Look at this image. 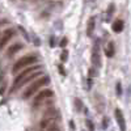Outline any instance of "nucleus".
Returning <instances> with one entry per match:
<instances>
[{"instance_id": "obj_4", "label": "nucleus", "mask_w": 131, "mask_h": 131, "mask_svg": "<svg viewBox=\"0 0 131 131\" xmlns=\"http://www.w3.org/2000/svg\"><path fill=\"white\" fill-rule=\"evenodd\" d=\"M92 64L93 67L100 68L101 67V55H100V42H96L93 46V51H92Z\"/></svg>"}, {"instance_id": "obj_15", "label": "nucleus", "mask_w": 131, "mask_h": 131, "mask_svg": "<svg viewBox=\"0 0 131 131\" xmlns=\"http://www.w3.org/2000/svg\"><path fill=\"white\" fill-rule=\"evenodd\" d=\"M67 58H68V51H67V50H63V52H62V57H60L62 62H66V60H67Z\"/></svg>"}, {"instance_id": "obj_12", "label": "nucleus", "mask_w": 131, "mask_h": 131, "mask_svg": "<svg viewBox=\"0 0 131 131\" xmlns=\"http://www.w3.org/2000/svg\"><path fill=\"white\" fill-rule=\"evenodd\" d=\"M75 106H76V110L78 112L83 110V102H81L80 98H75Z\"/></svg>"}, {"instance_id": "obj_9", "label": "nucleus", "mask_w": 131, "mask_h": 131, "mask_svg": "<svg viewBox=\"0 0 131 131\" xmlns=\"http://www.w3.org/2000/svg\"><path fill=\"white\" fill-rule=\"evenodd\" d=\"M21 49H23V45H21V43H15V45H12V46L8 49V51H7V57H8V58L13 57L15 54H16L17 51H20Z\"/></svg>"}, {"instance_id": "obj_19", "label": "nucleus", "mask_w": 131, "mask_h": 131, "mask_svg": "<svg viewBox=\"0 0 131 131\" xmlns=\"http://www.w3.org/2000/svg\"><path fill=\"white\" fill-rule=\"evenodd\" d=\"M107 122H109V121H107V118H104V128L107 127Z\"/></svg>"}, {"instance_id": "obj_1", "label": "nucleus", "mask_w": 131, "mask_h": 131, "mask_svg": "<svg viewBox=\"0 0 131 131\" xmlns=\"http://www.w3.org/2000/svg\"><path fill=\"white\" fill-rule=\"evenodd\" d=\"M46 84H49V78L47 76H43V78H37L36 80H33V83L28 86V89L24 92V94H23V97L24 98H29V97H31L34 93H37L43 85H46Z\"/></svg>"}, {"instance_id": "obj_16", "label": "nucleus", "mask_w": 131, "mask_h": 131, "mask_svg": "<svg viewBox=\"0 0 131 131\" xmlns=\"http://www.w3.org/2000/svg\"><path fill=\"white\" fill-rule=\"evenodd\" d=\"M86 126H88L89 131H94V125H93V122L91 121V119H88V121H86Z\"/></svg>"}, {"instance_id": "obj_7", "label": "nucleus", "mask_w": 131, "mask_h": 131, "mask_svg": "<svg viewBox=\"0 0 131 131\" xmlns=\"http://www.w3.org/2000/svg\"><path fill=\"white\" fill-rule=\"evenodd\" d=\"M52 96H54V92H52L51 89L41 91V92L37 94V97H36V105H39L42 101H45L46 98H50V97H52Z\"/></svg>"}, {"instance_id": "obj_17", "label": "nucleus", "mask_w": 131, "mask_h": 131, "mask_svg": "<svg viewBox=\"0 0 131 131\" xmlns=\"http://www.w3.org/2000/svg\"><path fill=\"white\" fill-rule=\"evenodd\" d=\"M66 45H67V39L63 38V39H62V42H60V47H64Z\"/></svg>"}, {"instance_id": "obj_6", "label": "nucleus", "mask_w": 131, "mask_h": 131, "mask_svg": "<svg viewBox=\"0 0 131 131\" xmlns=\"http://www.w3.org/2000/svg\"><path fill=\"white\" fill-rule=\"evenodd\" d=\"M114 117H115V121H117V123L119 126V130L126 131V121H125V115H123L121 109H115L114 110Z\"/></svg>"}, {"instance_id": "obj_11", "label": "nucleus", "mask_w": 131, "mask_h": 131, "mask_svg": "<svg viewBox=\"0 0 131 131\" xmlns=\"http://www.w3.org/2000/svg\"><path fill=\"white\" fill-rule=\"evenodd\" d=\"M105 54L107 58H113L115 54V49H114V42H109L107 46L105 47Z\"/></svg>"}, {"instance_id": "obj_2", "label": "nucleus", "mask_w": 131, "mask_h": 131, "mask_svg": "<svg viewBox=\"0 0 131 131\" xmlns=\"http://www.w3.org/2000/svg\"><path fill=\"white\" fill-rule=\"evenodd\" d=\"M41 68V66L39 64H34V66H29V67H26V68H24L23 71H21L16 78H15V81H13V88L12 89H16V88H20V84L23 83L26 78H29V76L31 75V73H34V72H37V70H39Z\"/></svg>"}, {"instance_id": "obj_13", "label": "nucleus", "mask_w": 131, "mask_h": 131, "mask_svg": "<svg viewBox=\"0 0 131 131\" xmlns=\"http://www.w3.org/2000/svg\"><path fill=\"white\" fill-rule=\"evenodd\" d=\"M113 10H114V4H110V7H109V10H107L106 20H110V16L113 15Z\"/></svg>"}, {"instance_id": "obj_18", "label": "nucleus", "mask_w": 131, "mask_h": 131, "mask_svg": "<svg viewBox=\"0 0 131 131\" xmlns=\"http://www.w3.org/2000/svg\"><path fill=\"white\" fill-rule=\"evenodd\" d=\"M59 72H60V75H66V71L63 70V66L62 64L59 66Z\"/></svg>"}, {"instance_id": "obj_3", "label": "nucleus", "mask_w": 131, "mask_h": 131, "mask_svg": "<svg viewBox=\"0 0 131 131\" xmlns=\"http://www.w3.org/2000/svg\"><path fill=\"white\" fill-rule=\"evenodd\" d=\"M37 60H38V59H37L36 55H26V57H24V58L18 59V60L15 63L12 72H13V73H17V72H20V71H23L24 68L29 67V66L37 63Z\"/></svg>"}, {"instance_id": "obj_5", "label": "nucleus", "mask_w": 131, "mask_h": 131, "mask_svg": "<svg viewBox=\"0 0 131 131\" xmlns=\"http://www.w3.org/2000/svg\"><path fill=\"white\" fill-rule=\"evenodd\" d=\"M13 34H15V31L12 29H7L2 33V36H0V50H3L5 47V45L10 41V38L13 37Z\"/></svg>"}, {"instance_id": "obj_20", "label": "nucleus", "mask_w": 131, "mask_h": 131, "mask_svg": "<svg viewBox=\"0 0 131 131\" xmlns=\"http://www.w3.org/2000/svg\"><path fill=\"white\" fill-rule=\"evenodd\" d=\"M81 131H85V130H81Z\"/></svg>"}, {"instance_id": "obj_14", "label": "nucleus", "mask_w": 131, "mask_h": 131, "mask_svg": "<svg viewBox=\"0 0 131 131\" xmlns=\"http://www.w3.org/2000/svg\"><path fill=\"white\" fill-rule=\"evenodd\" d=\"M115 89H117V94H118V96H121V94H122V84H121V81H118V83H117Z\"/></svg>"}, {"instance_id": "obj_10", "label": "nucleus", "mask_w": 131, "mask_h": 131, "mask_svg": "<svg viewBox=\"0 0 131 131\" xmlns=\"http://www.w3.org/2000/svg\"><path fill=\"white\" fill-rule=\"evenodd\" d=\"M123 28H125V23L122 20H115L112 25V29H113L114 33H121L123 30Z\"/></svg>"}, {"instance_id": "obj_8", "label": "nucleus", "mask_w": 131, "mask_h": 131, "mask_svg": "<svg viewBox=\"0 0 131 131\" xmlns=\"http://www.w3.org/2000/svg\"><path fill=\"white\" fill-rule=\"evenodd\" d=\"M94 28H96V18L92 16V17H89L88 25H86V36L92 37L93 36V31H94Z\"/></svg>"}]
</instances>
